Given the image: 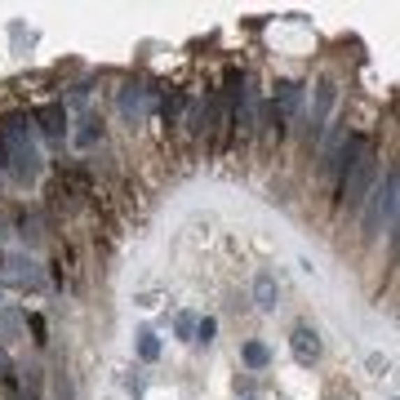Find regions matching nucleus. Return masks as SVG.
I'll use <instances>...</instances> for the list:
<instances>
[{
    "label": "nucleus",
    "instance_id": "nucleus-8",
    "mask_svg": "<svg viewBox=\"0 0 400 400\" xmlns=\"http://www.w3.org/2000/svg\"><path fill=\"white\" fill-rule=\"evenodd\" d=\"M276 103H281V112H276V116H294L302 107V89H298V84H276Z\"/></svg>",
    "mask_w": 400,
    "mask_h": 400
},
{
    "label": "nucleus",
    "instance_id": "nucleus-14",
    "mask_svg": "<svg viewBox=\"0 0 400 400\" xmlns=\"http://www.w3.org/2000/svg\"><path fill=\"white\" fill-rule=\"evenodd\" d=\"M214 329H218V325H214L209 316H205V320H196V343H209V338H214Z\"/></svg>",
    "mask_w": 400,
    "mask_h": 400
},
{
    "label": "nucleus",
    "instance_id": "nucleus-13",
    "mask_svg": "<svg viewBox=\"0 0 400 400\" xmlns=\"http://www.w3.org/2000/svg\"><path fill=\"white\" fill-rule=\"evenodd\" d=\"M54 400H76V387L67 373H54Z\"/></svg>",
    "mask_w": 400,
    "mask_h": 400
},
{
    "label": "nucleus",
    "instance_id": "nucleus-17",
    "mask_svg": "<svg viewBox=\"0 0 400 400\" xmlns=\"http://www.w3.org/2000/svg\"><path fill=\"white\" fill-rule=\"evenodd\" d=\"M27 325H31V334H36V343H45V320H40V316H31Z\"/></svg>",
    "mask_w": 400,
    "mask_h": 400
},
{
    "label": "nucleus",
    "instance_id": "nucleus-11",
    "mask_svg": "<svg viewBox=\"0 0 400 400\" xmlns=\"http://www.w3.org/2000/svg\"><path fill=\"white\" fill-rule=\"evenodd\" d=\"M267 360H272V351L262 343H245V365L249 369H267Z\"/></svg>",
    "mask_w": 400,
    "mask_h": 400
},
{
    "label": "nucleus",
    "instance_id": "nucleus-2",
    "mask_svg": "<svg viewBox=\"0 0 400 400\" xmlns=\"http://www.w3.org/2000/svg\"><path fill=\"white\" fill-rule=\"evenodd\" d=\"M396 187H400L396 169H387L383 187H378V191H369V196H373L369 214H365V236H369V240L378 236V232H392V227H396Z\"/></svg>",
    "mask_w": 400,
    "mask_h": 400
},
{
    "label": "nucleus",
    "instance_id": "nucleus-19",
    "mask_svg": "<svg viewBox=\"0 0 400 400\" xmlns=\"http://www.w3.org/2000/svg\"><path fill=\"white\" fill-rule=\"evenodd\" d=\"M245 400H249V396H245Z\"/></svg>",
    "mask_w": 400,
    "mask_h": 400
},
{
    "label": "nucleus",
    "instance_id": "nucleus-5",
    "mask_svg": "<svg viewBox=\"0 0 400 400\" xmlns=\"http://www.w3.org/2000/svg\"><path fill=\"white\" fill-rule=\"evenodd\" d=\"M289 347H294V360H298V365H311V360L320 356V338H316V329H307V325H298V329H294Z\"/></svg>",
    "mask_w": 400,
    "mask_h": 400
},
{
    "label": "nucleus",
    "instance_id": "nucleus-9",
    "mask_svg": "<svg viewBox=\"0 0 400 400\" xmlns=\"http://www.w3.org/2000/svg\"><path fill=\"white\" fill-rule=\"evenodd\" d=\"M22 325H27V316L18 307H0V338H18Z\"/></svg>",
    "mask_w": 400,
    "mask_h": 400
},
{
    "label": "nucleus",
    "instance_id": "nucleus-4",
    "mask_svg": "<svg viewBox=\"0 0 400 400\" xmlns=\"http://www.w3.org/2000/svg\"><path fill=\"white\" fill-rule=\"evenodd\" d=\"M0 262H5V276L14 285H36L40 281V267H36L27 253H9V258H0Z\"/></svg>",
    "mask_w": 400,
    "mask_h": 400
},
{
    "label": "nucleus",
    "instance_id": "nucleus-10",
    "mask_svg": "<svg viewBox=\"0 0 400 400\" xmlns=\"http://www.w3.org/2000/svg\"><path fill=\"white\" fill-rule=\"evenodd\" d=\"M138 356L147 360V365H151L156 356H161V338H156L151 329H142V334H138Z\"/></svg>",
    "mask_w": 400,
    "mask_h": 400
},
{
    "label": "nucleus",
    "instance_id": "nucleus-7",
    "mask_svg": "<svg viewBox=\"0 0 400 400\" xmlns=\"http://www.w3.org/2000/svg\"><path fill=\"white\" fill-rule=\"evenodd\" d=\"M276 298H281V289H276V281L262 272L258 281H253V302H258V311H276Z\"/></svg>",
    "mask_w": 400,
    "mask_h": 400
},
{
    "label": "nucleus",
    "instance_id": "nucleus-3",
    "mask_svg": "<svg viewBox=\"0 0 400 400\" xmlns=\"http://www.w3.org/2000/svg\"><path fill=\"white\" fill-rule=\"evenodd\" d=\"M120 112H125L133 125H142V120L151 116V89L147 84H125V89H120Z\"/></svg>",
    "mask_w": 400,
    "mask_h": 400
},
{
    "label": "nucleus",
    "instance_id": "nucleus-12",
    "mask_svg": "<svg viewBox=\"0 0 400 400\" xmlns=\"http://www.w3.org/2000/svg\"><path fill=\"white\" fill-rule=\"evenodd\" d=\"M18 236H22V245H40V223L22 214V218H18Z\"/></svg>",
    "mask_w": 400,
    "mask_h": 400
},
{
    "label": "nucleus",
    "instance_id": "nucleus-18",
    "mask_svg": "<svg viewBox=\"0 0 400 400\" xmlns=\"http://www.w3.org/2000/svg\"><path fill=\"white\" fill-rule=\"evenodd\" d=\"M0 169H9V142H5V133H0Z\"/></svg>",
    "mask_w": 400,
    "mask_h": 400
},
{
    "label": "nucleus",
    "instance_id": "nucleus-1",
    "mask_svg": "<svg viewBox=\"0 0 400 400\" xmlns=\"http://www.w3.org/2000/svg\"><path fill=\"white\" fill-rule=\"evenodd\" d=\"M373 178H378V156H373V147L365 142L360 147V156L343 169V183H338V200H347V205H360L373 191Z\"/></svg>",
    "mask_w": 400,
    "mask_h": 400
},
{
    "label": "nucleus",
    "instance_id": "nucleus-6",
    "mask_svg": "<svg viewBox=\"0 0 400 400\" xmlns=\"http://www.w3.org/2000/svg\"><path fill=\"white\" fill-rule=\"evenodd\" d=\"M31 125H40V133H50V138H63V129H67V112L58 103L50 107H40V112L31 116Z\"/></svg>",
    "mask_w": 400,
    "mask_h": 400
},
{
    "label": "nucleus",
    "instance_id": "nucleus-16",
    "mask_svg": "<svg viewBox=\"0 0 400 400\" xmlns=\"http://www.w3.org/2000/svg\"><path fill=\"white\" fill-rule=\"evenodd\" d=\"M196 334V316H178V338H191Z\"/></svg>",
    "mask_w": 400,
    "mask_h": 400
},
{
    "label": "nucleus",
    "instance_id": "nucleus-15",
    "mask_svg": "<svg viewBox=\"0 0 400 400\" xmlns=\"http://www.w3.org/2000/svg\"><path fill=\"white\" fill-rule=\"evenodd\" d=\"M0 378H5L9 387H14V360L5 356V347H0Z\"/></svg>",
    "mask_w": 400,
    "mask_h": 400
}]
</instances>
